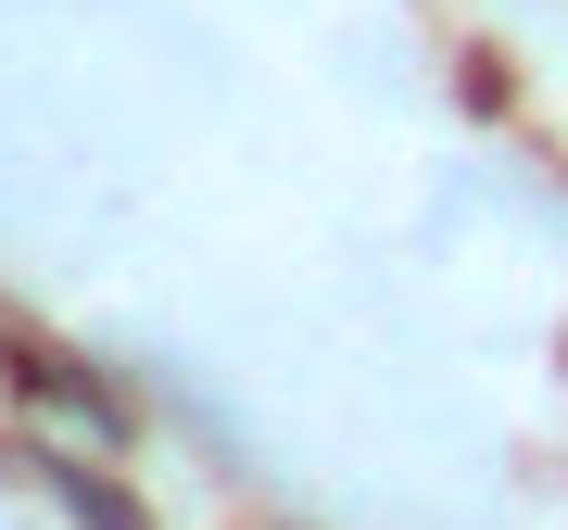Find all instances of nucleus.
<instances>
[{
	"label": "nucleus",
	"mask_w": 568,
	"mask_h": 530,
	"mask_svg": "<svg viewBox=\"0 0 568 530\" xmlns=\"http://www.w3.org/2000/svg\"><path fill=\"white\" fill-rule=\"evenodd\" d=\"M51 492H63V506H77L89 530H152V518H140V506H126V492H114L102 468H51Z\"/></svg>",
	"instance_id": "obj_1"
}]
</instances>
